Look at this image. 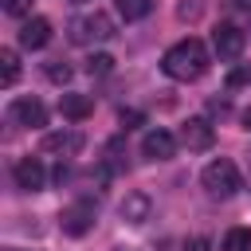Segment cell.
Here are the masks:
<instances>
[{
	"instance_id": "6da1fadb",
	"label": "cell",
	"mask_w": 251,
	"mask_h": 251,
	"mask_svg": "<svg viewBox=\"0 0 251 251\" xmlns=\"http://www.w3.org/2000/svg\"><path fill=\"white\" fill-rule=\"evenodd\" d=\"M208 67H212L208 47H204L196 35H188V39L173 43V47L161 55V71H165L169 78H176V82H196Z\"/></svg>"
},
{
	"instance_id": "7a4b0ae2",
	"label": "cell",
	"mask_w": 251,
	"mask_h": 251,
	"mask_svg": "<svg viewBox=\"0 0 251 251\" xmlns=\"http://www.w3.org/2000/svg\"><path fill=\"white\" fill-rule=\"evenodd\" d=\"M67 35H71V43H78V47H94V43H110L118 31H114V20L94 8V12L75 16V20L67 24Z\"/></svg>"
},
{
	"instance_id": "3957f363",
	"label": "cell",
	"mask_w": 251,
	"mask_h": 251,
	"mask_svg": "<svg viewBox=\"0 0 251 251\" xmlns=\"http://www.w3.org/2000/svg\"><path fill=\"white\" fill-rule=\"evenodd\" d=\"M200 184L208 188V196H216V200H227V196H235V192L243 188V176H239L235 161H227V157H216V161H208V165H204V173H200Z\"/></svg>"
},
{
	"instance_id": "277c9868",
	"label": "cell",
	"mask_w": 251,
	"mask_h": 251,
	"mask_svg": "<svg viewBox=\"0 0 251 251\" xmlns=\"http://www.w3.org/2000/svg\"><path fill=\"white\" fill-rule=\"evenodd\" d=\"M243 47H247L243 27H235V24H216V31H212V51H216L224 63L239 59V55H243Z\"/></svg>"
},
{
	"instance_id": "5b68a950",
	"label": "cell",
	"mask_w": 251,
	"mask_h": 251,
	"mask_svg": "<svg viewBox=\"0 0 251 251\" xmlns=\"http://www.w3.org/2000/svg\"><path fill=\"white\" fill-rule=\"evenodd\" d=\"M94 216H98L94 200H75V204H67V208H63L59 227H63L67 235H86V231L94 227Z\"/></svg>"
},
{
	"instance_id": "8992f818",
	"label": "cell",
	"mask_w": 251,
	"mask_h": 251,
	"mask_svg": "<svg viewBox=\"0 0 251 251\" xmlns=\"http://www.w3.org/2000/svg\"><path fill=\"white\" fill-rule=\"evenodd\" d=\"M8 118H12L16 126H31V129H39V126H47V106H43L39 98H31V94H20V98H12Z\"/></svg>"
},
{
	"instance_id": "52a82bcc",
	"label": "cell",
	"mask_w": 251,
	"mask_h": 251,
	"mask_svg": "<svg viewBox=\"0 0 251 251\" xmlns=\"http://www.w3.org/2000/svg\"><path fill=\"white\" fill-rule=\"evenodd\" d=\"M184 149H192V153H200V149H212V141H216V129H212V122L208 118H188L184 126H180V137H176Z\"/></svg>"
},
{
	"instance_id": "ba28073f",
	"label": "cell",
	"mask_w": 251,
	"mask_h": 251,
	"mask_svg": "<svg viewBox=\"0 0 251 251\" xmlns=\"http://www.w3.org/2000/svg\"><path fill=\"white\" fill-rule=\"evenodd\" d=\"M12 176H16V188L20 192H39L47 184V173H43V161L39 157H20L12 165Z\"/></svg>"
},
{
	"instance_id": "9c48e42d",
	"label": "cell",
	"mask_w": 251,
	"mask_h": 251,
	"mask_svg": "<svg viewBox=\"0 0 251 251\" xmlns=\"http://www.w3.org/2000/svg\"><path fill=\"white\" fill-rule=\"evenodd\" d=\"M82 145H86V137H82L78 129H55V133H43V153H55L59 161H63V157H75Z\"/></svg>"
},
{
	"instance_id": "30bf717a",
	"label": "cell",
	"mask_w": 251,
	"mask_h": 251,
	"mask_svg": "<svg viewBox=\"0 0 251 251\" xmlns=\"http://www.w3.org/2000/svg\"><path fill=\"white\" fill-rule=\"evenodd\" d=\"M173 153H176V137H173L169 129L157 126V129H149V133L141 137V157H145V161H169Z\"/></svg>"
},
{
	"instance_id": "8fae6325",
	"label": "cell",
	"mask_w": 251,
	"mask_h": 251,
	"mask_svg": "<svg viewBox=\"0 0 251 251\" xmlns=\"http://www.w3.org/2000/svg\"><path fill=\"white\" fill-rule=\"evenodd\" d=\"M47 43H51V20L31 16V20L20 24V47H24V51H39V47H47Z\"/></svg>"
},
{
	"instance_id": "7c38bea8",
	"label": "cell",
	"mask_w": 251,
	"mask_h": 251,
	"mask_svg": "<svg viewBox=\"0 0 251 251\" xmlns=\"http://www.w3.org/2000/svg\"><path fill=\"white\" fill-rule=\"evenodd\" d=\"M118 212H122V220H126V224H133V227H137V224H145V220H149L153 200H149L145 192H126V200H122V208H118Z\"/></svg>"
},
{
	"instance_id": "4fadbf2b",
	"label": "cell",
	"mask_w": 251,
	"mask_h": 251,
	"mask_svg": "<svg viewBox=\"0 0 251 251\" xmlns=\"http://www.w3.org/2000/svg\"><path fill=\"white\" fill-rule=\"evenodd\" d=\"M59 114L71 122H82L94 114V98L90 94H59Z\"/></svg>"
},
{
	"instance_id": "5bb4252c",
	"label": "cell",
	"mask_w": 251,
	"mask_h": 251,
	"mask_svg": "<svg viewBox=\"0 0 251 251\" xmlns=\"http://www.w3.org/2000/svg\"><path fill=\"white\" fill-rule=\"evenodd\" d=\"M16 78H20V55H16L12 47H4V51H0V82L12 86Z\"/></svg>"
},
{
	"instance_id": "9a60e30c",
	"label": "cell",
	"mask_w": 251,
	"mask_h": 251,
	"mask_svg": "<svg viewBox=\"0 0 251 251\" xmlns=\"http://www.w3.org/2000/svg\"><path fill=\"white\" fill-rule=\"evenodd\" d=\"M149 8H153V0H118V16H122L126 24L145 20V16H149Z\"/></svg>"
},
{
	"instance_id": "2e32d148",
	"label": "cell",
	"mask_w": 251,
	"mask_h": 251,
	"mask_svg": "<svg viewBox=\"0 0 251 251\" xmlns=\"http://www.w3.org/2000/svg\"><path fill=\"white\" fill-rule=\"evenodd\" d=\"M220 251H251V227H231L224 235Z\"/></svg>"
},
{
	"instance_id": "e0dca14e",
	"label": "cell",
	"mask_w": 251,
	"mask_h": 251,
	"mask_svg": "<svg viewBox=\"0 0 251 251\" xmlns=\"http://www.w3.org/2000/svg\"><path fill=\"white\" fill-rule=\"evenodd\" d=\"M110 71H114V55L94 51V55L86 59V75H98V78H102V75H110Z\"/></svg>"
},
{
	"instance_id": "ac0fdd59",
	"label": "cell",
	"mask_w": 251,
	"mask_h": 251,
	"mask_svg": "<svg viewBox=\"0 0 251 251\" xmlns=\"http://www.w3.org/2000/svg\"><path fill=\"white\" fill-rule=\"evenodd\" d=\"M43 75H47L51 82H59V86H67V82H71V67H67L63 59H51V63H43Z\"/></svg>"
},
{
	"instance_id": "d6986e66",
	"label": "cell",
	"mask_w": 251,
	"mask_h": 251,
	"mask_svg": "<svg viewBox=\"0 0 251 251\" xmlns=\"http://www.w3.org/2000/svg\"><path fill=\"white\" fill-rule=\"evenodd\" d=\"M0 8H4L8 16H27V12H31V0H0Z\"/></svg>"
},
{
	"instance_id": "ffe728a7",
	"label": "cell",
	"mask_w": 251,
	"mask_h": 251,
	"mask_svg": "<svg viewBox=\"0 0 251 251\" xmlns=\"http://www.w3.org/2000/svg\"><path fill=\"white\" fill-rule=\"evenodd\" d=\"M176 16H180V20H196V16H200V4L184 0V4H176Z\"/></svg>"
},
{
	"instance_id": "44dd1931",
	"label": "cell",
	"mask_w": 251,
	"mask_h": 251,
	"mask_svg": "<svg viewBox=\"0 0 251 251\" xmlns=\"http://www.w3.org/2000/svg\"><path fill=\"white\" fill-rule=\"evenodd\" d=\"M243 82H251V71H247V67H235V71L227 75V86H243Z\"/></svg>"
},
{
	"instance_id": "7402d4cb",
	"label": "cell",
	"mask_w": 251,
	"mask_h": 251,
	"mask_svg": "<svg viewBox=\"0 0 251 251\" xmlns=\"http://www.w3.org/2000/svg\"><path fill=\"white\" fill-rule=\"evenodd\" d=\"M122 126H141V110H122Z\"/></svg>"
},
{
	"instance_id": "603a6c76",
	"label": "cell",
	"mask_w": 251,
	"mask_h": 251,
	"mask_svg": "<svg viewBox=\"0 0 251 251\" xmlns=\"http://www.w3.org/2000/svg\"><path fill=\"white\" fill-rule=\"evenodd\" d=\"M67 176H71V169H67V165H63V161H59V165H55V184H59V188H63V180H67Z\"/></svg>"
},
{
	"instance_id": "cb8c5ba5",
	"label": "cell",
	"mask_w": 251,
	"mask_h": 251,
	"mask_svg": "<svg viewBox=\"0 0 251 251\" xmlns=\"http://www.w3.org/2000/svg\"><path fill=\"white\" fill-rule=\"evenodd\" d=\"M188 251H208V239H188Z\"/></svg>"
},
{
	"instance_id": "d4e9b609",
	"label": "cell",
	"mask_w": 251,
	"mask_h": 251,
	"mask_svg": "<svg viewBox=\"0 0 251 251\" xmlns=\"http://www.w3.org/2000/svg\"><path fill=\"white\" fill-rule=\"evenodd\" d=\"M231 4H235V8H251V0H231Z\"/></svg>"
},
{
	"instance_id": "484cf974",
	"label": "cell",
	"mask_w": 251,
	"mask_h": 251,
	"mask_svg": "<svg viewBox=\"0 0 251 251\" xmlns=\"http://www.w3.org/2000/svg\"><path fill=\"white\" fill-rule=\"evenodd\" d=\"M243 122H247V129H251V110H247V114H243Z\"/></svg>"
},
{
	"instance_id": "4316f807",
	"label": "cell",
	"mask_w": 251,
	"mask_h": 251,
	"mask_svg": "<svg viewBox=\"0 0 251 251\" xmlns=\"http://www.w3.org/2000/svg\"><path fill=\"white\" fill-rule=\"evenodd\" d=\"M78 4H82V0H78Z\"/></svg>"
}]
</instances>
